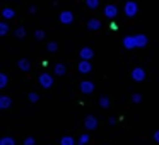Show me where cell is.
<instances>
[{
    "mask_svg": "<svg viewBox=\"0 0 159 145\" xmlns=\"http://www.w3.org/2000/svg\"><path fill=\"white\" fill-rule=\"evenodd\" d=\"M14 36H16L17 39H22V38L26 36V29H24V28H17V29L14 31Z\"/></svg>",
    "mask_w": 159,
    "mask_h": 145,
    "instance_id": "obj_21",
    "label": "cell"
},
{
    "mask_svg": "<svg viewBox=\"0 0 159 145\" xmlns=\"http://www.w3.org/2000/svg\"><path fill=\"white\" fill-rule=\"evenodd\" d=\"M123 48L125 50L137 48V46H135V36H125L123 38Z\"/></svg>",
    "mask_w": 159,
    "mask_h": 145,
    "instance_id": "obj_9",
    "label": "cell"
},
{
    "mask_svg": "<svg viewBox=\"0 0 159 145\" xmlns=\"http://www.w3.org/2000/svg\"><path fill=\"white\" fill-rule=\"evenodd\" d=\"M132 79L135 80V82H142V80L145 79V70L144 68H140V67H135L134 70H132Z\"/></svg>",
    "mask_w": 159,
    "mask_h": 145,
    "instance_id": "obj_4",
    "label": "cell"
},
{
    "mask_svg": "<svg viewBox=\"0 0 159 145\" xmlns=\"http://www.w3.org/2000/svg\"><path fill=\"white\" fill-rule=\"evenodd\" d=\"M60 22H62V24H72L74 22V14L70 11H63L62 14H60Z\"/></svg>",
    "mask_w": 159,
    "mask_h": 145,
    "instance_id": "obj_7",
    "label": "cell"
},
{
    "mask_svg": "<svg viewBox=\"0 0 159 145\" xmlns=\"http://www.w3.org/2000/svg\"><path fill=\"white\" fill-rule=\"evenodd\" d=\"M65 72H67V68L63 63H57L55 65V75H65Z\"/></svg>",
    "mask_w": 159,
    "mask_h": 145,
    "instance_id": "obj_17",
    "label": "cell"
},
{
    "mask_svg": "<svg viewBox=\"0 0 159 145\" xmlns=\"http://www.w3.org/2000/svg\"><path fill=\"white\" fill-rule=\"evenodd\" d=\"M38 80H39V86H41L43 89H50V87L53 86V77L50 75V73H41Z\"/></svg>",
    "mask_w": 159,
    "mask_h": 145,
    "instance_id": "obj_2",
    "label": "cell"
},
{
    "mask_svg": "<svg viewBox=\"0 0 159 145\" xmlns=\"http://www.w3.org/2000/svg\"><path fill=\"white\" fill-rule=\"evenodd\" d=\"M12 106V99L9 96H2L0 97V109H9Z\"/></svg>",
    "mask_w": 159,
    "mask_h": 145,
    "instance_id": "obj_13",
    "label": "cell"
},
{
    "mask_svg": "<svg viewBox=\"0 0 159 145\" xmlns=\"http://www.w3.org/2000/svg\"><path fill=\"white\" fill-rule=\"evenodd\" d=\"M99 28H101L99 19H89V21H87V29H91V31H98Z\"/></svg>",
    "mask_w": 159,
    "mask_h": 145,
    "instance_id": "obj_14",
    "label": "cell"
},
{
    "mask_svg": "<svg viewBox=\"0 0 159 145\" xmlns=\"http://www.w3.org/2000/svg\"><path fill=\"white\" fill-rule=\"evenodd\" d=\"M79 56H80V60H91L94 56V51H93V48H82L79 51Z\"/></svg>",
    "mask_w": 159,
    "mask_h": 145,
    "instance_id": "obj_11",
    "label": "cell"
},
{
    "mask_svg": "<svg viewBox=\"0 0 159 145\" xmlns=\"http://www.w3.org/2000/svg\"><path fill=\"white\" fill-rule=\"evenodd\" d=\"M99 106L101 108H110V97H108V96H101L99 97Z\"/></svg>",
    "mask_w": 159,
    "mask_h": 145,
    "instance_id": "obj_19",
    "label": "cell"
},
{
    "mask_svg": "<svg viewBox=\"0 0 159 145\" xmlns=\"http://www.w3.org/2000/svg\"><path fill=\"white\" fill-rule=\"evenodd\" d=\"M60 145H75V140L72 137H69V135H65V137L60 138Z\"/></svg>",
    "mask_w": 159,
    "mask_h": 145,
    "instance_id": "obj_16",
    "label": "cell"
},
{
    "mask_svg": "<svg viewBox=\"0 0 159 145\" xmlns=\"http://www.w3.org/2000/svg\"><path fill=\"white\" fill-rule=\"evenodd\" d=\"M116 14H118V7H116V5L110 4V5L104 7V15H106L108 19H115V17H116Z\"/></svg>",
    "mask_w": 159,
    "mask_h": 145,
    "instance_id": "obj_5",
    "label": "cell"
},
{
    "mask_svg": "<svg viewBox=\"0 0 159 145\" xmlns=\"http://www.w3.org/2000/svg\"><path fill=\"white\" fill-rule=\"evenodd\" d=\"M140 101H142V96H140V94H132V103L139 104Z\"/></svg>",
    "mask_w": 159,
    "mask_h": 145,
    "instance_id": "obj_27",
    "label": "cell"
},
{
    "mask_svg": "<svg viewBox=\"0 0 159 145\" xmlns=\"http://www.w3.org/2000/svg\"><path fill=\"white\" fill-rule=\"evenodd\" d=\"M84 126H86L87 130H96L98 128V118L96 116H86V120H84Z\"/></svg>",
    "mask_w": 159,
    "mask_h": 145,
    "instance_id": "obj_6",
    "label": "cell"
},
{
    "mask_svg": "<svg viewBox=\"0 0 159 145\" xmlns=\"http://www.w3.org/2000/svg\"><path fill=\"white\" fill-rule=\"evenodd\" d=\"M89 140H91V137L87 133H84V135H80V137H79L77 145H87V143H89Z\"/></svg>",
    "mask_w": 159,
    "mask_h": 145,
    "instance_id": "obj_18",
    "label": "cell"
},
{
    "mask_svg": "<svg viewBox=\"0 0 159 145\" xmlns=\"http://www.w3.org/2000/svg\"><path fill=\"white\" fill-rule=\"evenodd\" d=\"M154 142H156V143H159V130L154 131Z\"/></svg>",
    "mask_w": 159,
    "mask_h": 145,
    "instance_id": "obj_30",
    "label": "cell"
},
{
    "mask_svg": "<svg viewBox=\"0 0 159 145\" xmlns=\"http://www.w3.org/2000/svg\"><path fill=\"white\" fill-rule=\"evenodd\" d=\"M7 82H9V77L5 73H0V89H4L7 86Z\"/></svg>",
    "mask_w": 159,
    "mask_h": 145,
    "instance_id": "obj_24",
    "label": "cell"
},
{
    "mask_svg": "<svg viewBox=\"0 0 159 145\" xmlns=\"http://www.w3.org/2000/svg\"><path fill=\"white\" fill-rule=\"evenodd\" d=\"M9 33V24L7 22H0V36H5Z\"/></svg>",
    "mask_w": 159,
    "mask_h": 145,
    "instance_id": "obj_23",
    "label": "cell"
},
{
    "mask_svg": "<svg viewBox=\"0 0 159 145\" xmlns=\"http://www.w3.org/2000/svg\"><path fill=\"white\" fill-rule=\"evenodd\" d=\"M86 5L89 9H98V5H99V0H86Z\"/></svg>",
    "mask_w": 159,
    "mask_h": 145,
    "instance_id": "obj_25",
    "label": "cell"
},
{
    "mask_svg": "<svg viewBox=\"0 0 159 145\" xmlns=\"http://www.w3.org/2000/svg\"><path fill=\"white\" fill-rule=\"evenodd\" d=\"M79 89L82 94H93L94 92V82H91V80H82Z\"/></svg>",
    "mask_w": 159,
    "mask_h": 145,
    "instance_id": "obj_3",
    "label": "cell"
},
{
    "mask_svg": "<svg viewBox=\"0 0 159 145\" xmlns=\"http://www.w3.org/2000/svg\"><path fill=\"white\" fill-rule=\"evenodd\" d=\"M2 15H4V19H14L16 17V11L11 7H5L4 11H2Z\"/></svg>",
    "mask_w": 159,
    "mask_h": 145,
    "instance_id": "obj_15",
    "label": "cell"
},
{
    "mask_svg": "<svg viewBox=\"0 0 159 145\" xmlns=\"http://www.w3.org/2000/svg\"><path fill=\"white\" fill-rule=\"evenodd\" d=\"M147 36L145 34H137L135 36V46L137 48H144V46H147Z\"/></svg>",
    "mask_w": 159,
    "mask_h": 145,
    "instance_id": "obj_10",
    "label": "cell"
},
{
    "mask_svg": "<svg viewBox=\"0 0 159 145\" xmlns=\"http://www.w3.org/2000/svg\"><path fill=\"white\" fill-rule=\"evenodd\" d=\"M17 67H19V70H22V72H29V70H31V63H29L28 58H21L19 63H17Z\"/></svg>",
    "mask_w": 159,
    "mask_h": 145,
    "instance_id": "obj_12",
    "label": "cell"
},
{
    "mask_svg": "<svg viewBox=\"0 0 159 145\" xmlns=\"http://www.w3.org/2000/svg\"><path fill=\"white\" fill-rule=\"evenodd\" d=\"M0 145H16V140L12 137H4L0 140Z\"/></svg>",
    "mask_w": 159,
    "mask_h": 145,
    "instance_id": "obj_20",
    "label": "cell"
},
{
    "mask_svg": "<svg viewBox=\"0 0 159 145\" xmlns=\"http://www.w3.org/2000/svg\"><path fill=\"white\" fill-rule=\"evenodd\" d=\"M36 143V140L33 137H28V138H24V145H34Z\"/></svg>",
    "mask_w": 159,
    "mask_h": 145,
    "instance_id": "obj_29",
    "label": "cell"
},
{
    "mask_svg": "<svg viewBox=\"0 0 159 145\" xmlns=\"http://www.w3.org/2000/svg\"><path fill=\"white\" fill-rule=\"evenodd\" d=\"M91 68H93V65L89 63V60H80L79 67H77V70H79L80 73H89Z\"/></svg>",
    "mask_w": 159,
    "mask_h": 145,
    "instance_id": "obj_8",
    "label": "cell"
},
{
    "mask_svg": "<svg viewBox=\"0 0 159 145\" xmlns=\"http://www.w3.org/2000/svg\"><path fill=\"white\" fill-rule=\"evenodd\" d=\"M34 38L38 39V41H41V39H45V31H41V29H38V31L34 33Z\"/></svg>",
    "mask_w": 159,
    "mask_h": 145,
    "instance_id": "obj_26",
    "label": "cell"
},
{
    "mask_svg": "<svg viewBox=\"0 0 159 145\" xmlns=\"http://www.w3.org/2000/svg\"><path fill=\"white\" fill-rule=\"evenodd\" d=\"M46 50H48V51H50V53H55V51H57V50H58V45H57V43H55V41H50V43H48V45H46Z\"/></svg>",
    "mask_w": 159,
    "mask_h": 145,
    "instance_id": "obj_22",
    "label": "cell"
},
{
    "mask_svg": "<svg viewBox=\"0 0 159 145\" xmlns=\"http://www.w3.org/2000/svg\"><path fill=\"white\" fill-rule=\"evenodd\" d=\"M123 12H125V15H127V17H134V15H137V12H139L137 2H134V0H128L127 4L123 5Z\"/></svg>",
    "mask_w": 159,
    "mask_h": 145,
    "instance_id": "obj_1",
    "label": "cell"
},
{
    "mask_svg": "<svg viewBox=\"0 0 159 145\" xmlns=\"http://www.w3.org/2000/svg\"><path fill=\"white\" fill-rule=\"evenodd\" d=\"M29 101H31V103H38V101H39V96H38L36 92H31V94H29Z\"/></svg>",
    "mask_w": 159,
    "mask_h": 145,
    "instance_id": "obj_28",
    "label": "cell"
}]
</instances>
